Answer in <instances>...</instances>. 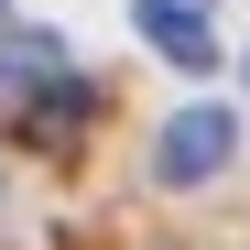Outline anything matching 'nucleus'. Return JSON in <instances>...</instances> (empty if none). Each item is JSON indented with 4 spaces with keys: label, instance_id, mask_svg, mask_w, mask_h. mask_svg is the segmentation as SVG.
Listing matches in <instances>:
<instances>
[{
    "label": "nucleus",
    "instance_id": "nucleus-3",
    "mask_svg": "<svg viewBox=\"0 0 250 250\" xmlns=\"http://www.w3.org/2000/svg\"><path fill=\"white\" fill-rule=\"evenodd\" d=\"M76 131H98V87H87V76H55V87H33V109H22V142L76 152Z\"/></svg>",
    "mask_w": 250,
    "mask_h": 250
},
{
    "label": "nucleus",
    "instance_id": "nucleus-2",
    "mask_svg": "<svg viewBox=\"0 0 250 250\" xmlns=\"http://www.w3.org/2000/svg\"><path fill=\"white\" fill-rule=\"evenodd\" d=\"M131 33L163 55V65H218V33H207V0H131Z\"/></svg>",
    "mask_w": 250,
    "mask_h": 250
},
{
    "label": "nucleus",
    "instance_id": "nucleus-1",
    "mask_svg": "<svg viewBox=\"0 0 250 250\" xmlns=\"http://www.w3.org/2000/svg\"><path fill=\"white\" fill-rule=\"evenodd\" d=\"M229 163H239V109H229V98L174 109L163 142H152V174H163V185H207V174H229Z\"/></svg>",
    "mask_w": 250,
    "mask_h": 250
}]
</instances>
